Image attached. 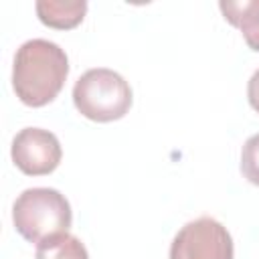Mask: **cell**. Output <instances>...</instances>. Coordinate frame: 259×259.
<instances>
[{"label": "cell", "mask_w": 259, "mask_h": 259, "mask_svg": "<svg viewBox=\"0 0 259 259\" xmlns=\"http://www.w3.org/2000/svg\"><path fill=\"white\" fill-rule=\"evenodd\" d=\"M247 99H249V105L259 113V69L251 75L247 83Z\"/></svg>", "instance_id": "30bf717a"}, {"label": "cell", "mask_w": 259, "mask_h": 259, "mask_svg": "<svg viewBox=\"0 0 259 259\" xmlns=\"http://www.w3.org/2000/svg\"><path fill=\"white\" fill-rule=\"evenodd\" d=\"M69 75L67 53L47 38H30L16 49L12 65V89L28 107L51 103Z\"/></svg>", "instance_id": "6da1fadb"}, {"label": "cell", "mask_w": 259, "mask_h": 259, "mask_svg": "<svg viewBox=\"0 0 259 259\" xmlns=\"http://www.w3.org/2000/svg\"><path fill=\"white\" fill-rule=\"evenodd\" d=\"M14 166L28 176H45L57 170L63 150L57 136L42 127L20 130L10 148Z\"/></svg>", "instance_id": "5b68a950"}, {"label": "cell", "mask_w": 259, "mask_h": 259, "mask_svg": "<svg viewBox=\"0 0 259 259\" xmlns=\"http://www.w3.org/2000/svg\"><path fill=\"white\" fill-rule=\"evenodd\" d=\"M12 223L28 243H40L53 235L67 233L73 223L71 204L55 188H26L12 204Z\"/></svg>", "instance_id": "7a4b0ae2"}, {"label": "cell", "mask_w": 259, "mask_h": 259, "mask_svg": "<svg viewBox=\"0 0 259 259\" xmlns=\"http://www.w3.org/2000/svg\"><path fill=\"white\" fill-rule=\"evenodd\" d=\"M36 16L38 20L57 30L75 28L87 12L85 0H38L36 2Z\"/></svg>", "instance_id": "8992f818"}, {"label": "cell", "mask_w": 259, "mask_h": 259, "mask_svg": "<svg viewBox=\"0 0 259 259\" xmlns=\"http://www.w3.org/2000/svg\"><path fill=\"white\" fill-rule=\"evenodd\" d=\"M223 16L241 30L249 49L259 53V0L219 2Z\"/></svg>", "instance_id": "52a82bcc"}, {"label": "cell", "mask_w": 259, "mask_h": 259, "mask_svg": "<svg viewBox=\"0 0 259 259\" xmlns=\"http://www.w3.org/2000/svg\"><path fill=\"white\" fill-rule=\"evenodd\" d=\"M233 239L217 219L200 217L186 223L170 243V259H233Z\"/></svg>", "instance_id": "277c9868"}, {"label": "cell", "mask_w": 259, "mask_h": 259, "mask_svg": "<svg viewBox=\"0 0 259 259\" xmlns=\"http://www.w3.org/2000/svg\"><path fill=\"white\" fill-rule=\"evenodd\" d=\"M132 87L115 71L95 67L85 71L73 85V103L77 111L99 123L121 119L132 107Z\"/></svg>", "instance_id": "3957f363"}, {"label": "cell", "mask_w": 259, "mask_h": 259, "mask_svg": "<svg viewBox=\"0 0 259 259\" xmlns=\"http://www.w3.org/2000/svg\"><path fill=\"white\" fill-rule=\"evenodd\" d=\"M34 259H89V253L75 235L59 233L36 245Z\"/></svg>", "instance_id": "ba28073f"}, {"label": "cell", "mask_w": 259, "mask_h": 259, "mask_svg": "<svg viewBox=\"0 0 259 259\" xmlns=\"http://www.w3.org/2000/svg\"><path fill=\"white\" fill-rule=\"evenodd\" d=\"M241 172L251 184L259 186V134L251 136L243 144V150H241Z\"/></svg>", "instance_id": "9c48e42d"}]
</instances>
